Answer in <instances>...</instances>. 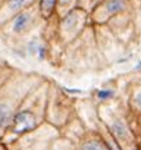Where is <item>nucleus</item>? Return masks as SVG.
<instances>
[{
	"label": "nucleus",
	"mask_w": 141,
	"mask_h": 150,
	"mask_svg": "<svg viewBox=\"0 0 141 150\" xmlns=\"http://www.w3.org/2000/svg\"><path fill=\"white\" fill-rule=\"evenodd\" d=\"M56 0H41V13L44 18H49L54 12Z\"/></svg>",
	"instance_id": "nucleus-6"
},
{
	"label": "nucleus",
	"mask_w": 141,
	"mask_h": 150,
	"mask_svg": "<svg viewBox=\"0 0 141 150\" xmlns=\"http://www.w3.org/2000/svg\"><path fill=\"white\" fill-rule=\"evenodd\" d=\"M78 17L75 16L74 13H70L68 17L65 18V21H64V23H65V25H66V28H69V29H71V28H74L75 25L78 24Z\"/></svg>",
	"instance_id": "nucleus-7"
},
{
	"label": "nucleus",
	"mask_w": 141,
	"mask_h": 150,
	"mask_svg": "<svg viewBox=\"0 0 141 150\" xmlns=\"http://www.w3.org/2000/svg\"><path fill=\"white\" fill-rule=\"evenodd\" d=\"M79 150H109V148L101 134L92 132L89 134V136L83 137L79 145Z\"/></svg>",
	"instance_id": "nucleus-2"
},
{
	"label": "nucleus",
	"mask_w": 141,
	"mask_h": 150,
	"mask_svg": "<svg viewBox=\"0 0 141 150\" xmlns=\"http://www.w3.org/2000/svg\"><path fill=\"white\" fill-rule=\"evenodd\" d=\"M0 150H6V148H5V145L0 144Z\"/></svg>",
	"instance_id": "nucleus-12"
},
{
	"label": "nucleus",
	"mask_w": 141,
	"mask_h": 150,
	"mask_svg": "<svg viewBox=\"0 0 141 150\" xmlns=\"http://www.w3.org/2000/svg\"><path fill=\"white\" fill-rule=\"evenodd\" d=\"M133 103H135V106L139 108V110H141V92L135 94V97H133Z\"/></svg>",
	"instance_id": "nucleus-10"
},
{
	"label": "nucleus",
	"mask_w": 141,
	"mask_h": 150,
	"mask_svg": "<svg viewBox=\"0 0 141 150\" xmlns=\"http://www.w3.org/2000/svg\"><path fill=\"white\" fill-rule=\"evenodd\" d=\"M113 94L114 93H113V91H111V89H101V91L97 92V97H98V99H101V100H107V99L112 98Z\"/></svg>",
	"instance_id": "nucleus-8"
},
{
	"label": "nucleus",
	"mask_w": 141,
	"mask_h": 150,
	"mask_svg": "<svg viewBox=\"0 0 141 150\" xmlns=\"http://www.w3.org/2000/svg\"><path fill=\"white\" fill-rule=\"evenodd\" d=\"M140 67H141V62L139 64V65H137V69H140Z\"/></svg>",
	"instance_id": "nucleus-13"
},
{
	"label": "nucleus",
	"mask_w": 141,
	"mask_h": 150,
	"mask_svg": "<svg viewBox=\"0 0 141 150\" xmlns=\"http://www.w3.org/2000/svg\"><path fill=\"white\" fill-rule=\"evenodd\" d=\"M25 3H27V0H9V6L12 9H19Z\"/></svg>",
	"instance_id": "nucleus-9"
},
{
	"label": "nucleus",
	"mask_w": 141,
	"mask_h": 150,
	"mask_svg": "<svg viewBox=\"0 0 141 150\" xmlns=\"http://www.w3.org/2000/svg\"><path fill=\"white\" fill-rule=\"evenodd\" d=\"M69 1H70V0H60V3H61V4H68Z\"/></svg>",
	"instance_id": "nucleus-11"
},
{
	"label": "nucleus",
	"mask_w": 141,
	"mask_h": 150,
	"mask_svg": "<svg viewBox=\"0 0 141 150\" xmlns=\"http://www.w3.org/2000/svg\"><path fill=\"white\" fill-rule=\"evenodd\" d=\"M126 3L125 0H108L106 4V10L108 14H118L125 12Z\"/></svg>",
	"instance_id": "nucleus-5"
},
{
	"label": "nucleus",
	"mask_w": 141,
	"mask_h": 150,
	"mask_svg": "<svg viewBox=\"0 0 141 150\" xmlns=\"http://www.w3.org/2000/svg\"><path fill=\"white\" fill-rule=\"evenodd\" d=\"M14 112L6 103H0V129H9L13 122Z\"/></svg>",
	"instance_id": "nucleus-3"
},
{
	"label": "nucleus",
	"mask_w": 141,
	"mask_h": 150,
	"mask_svg": "<svg viewBox=\"0 0 141 150\" xmlns=\"http://www.w3.org/2000/svg\"><path fill=\"white\" fill-rule=\"evenodd\" d=\"M31 21H32V17H31V14H29V13L24 12V13L18 14V16L16 17V19H14V22H13V29H14V32H17V33L23 32L24 29L29 25Z\"/></svg>",
	"instance_id": "nucleus-4"
},
{
	"label": "nucleus",
	"mask_w": 141,
	"mask_h": 150,
	"mask_svg": "<svg viewBox=\"0 0 141 150\" xmlns=\"http://www.w3.org/2000/svg\"><path fill=\"white\" fill-rule=\"evenodd\" d=\"M37 127V118L31 111H20L14 115L13 122L9 129L17 135H23L25 132L35 130Z\"/></svg>",
	"instance_id": "nucleus-1"
}]
</instances>
